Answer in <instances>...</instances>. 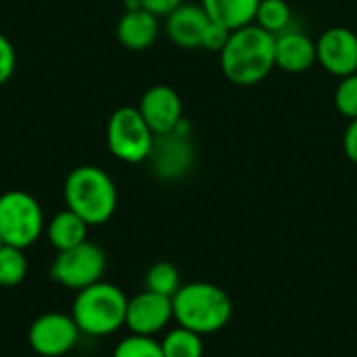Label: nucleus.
<instances>
[{
    "label": "nucleus",
    "mask_w": 357,
    "mask_h": 357,
    "mask_svg": "<svg viewBox=\"0 0 357 357\" xmlns=\"http://www.w3.org/2000/svg\"><path fill=\"white\" fill-rule=\"evenodd\" d=\"M276 36L251 23L230 31L226 46L220 52L224 77L241 88L261 84L276 67Z\"/></svg>",
    "instance_id": "f257e3e1"
},
{
    "label": "nucleus",
    "mask_w": 357,
    "mask_h": 357,
    "mask_svg": "<svg viewBox=\"0 0 357 357\" xmlns=\"http://www.w3.org/2000/svg\"><path fill=\"white\" fill-rule=\"evenodd\" d=\"M174 320L197 335L220 333L232 318L230 295L211 282H190L182 284L172 297Z\"/></svg>",
    "instance_id": "f03ea898"
},
{
    "label": "nucleus",
    "mask_w": 357,
    "mask_h": 357,
    "mask_svg": "<svg viewBox=\"0 0 357 357\" xmlns=\"http://www.w3.org/2000/svg\"><path fill=\"white\" fill-rule=\"evenodd\" d=\"M67 209L77 213L88 226L107 224L117 209V188L113 178L96 165L75 167L63 186Z\"/></svg>",
    "instance_id": "7ed1b4c3"
},
{
    "label": "nucleus",
    "mask_w": 357,
    "mask_h": 357,
    "mask_svg": "<svg viewBox=\"0 0 357 357\" xmlns=\"http://www.w3.org/2000/svg\"><path fill=\"white\" fill-rule=\"evenodd\" d=\"M128 297L126 293L105 280H98L82 291H77L71 318L75 320L82 335L107 337L126 326Z\"/></svg>",
    "instance_id": "20e7f679"
},
{
    "label": "nucleus",
    "mask_w": 357,
    "mask_h": 357,
    "mask_svg": "<svg viewBox=\"0 0 357 357\" xmlns=\"http://www.w3.org/2000/svg\"><path fill=\"white\" fill-rule=\"evenodd\" d=\"M155 138L138 107H119L107 121V149L123 163L149 161Z\"/></svg>",
    "instance_id": "39448f33"
},
{
    "label": "nucleus",
    "mask_w": 357,
    "mask_h": 357,
    "mask_svg": "<svg viewBox=\"0 0 357 357\" xmlns=\"http://www.w3.org/2000/svg\"><path fill=\"white\" fill-rule=\"evenodd\" d=\"M44 230V213L36 197L25 190H6L0 195V241L4 245L27 249Z\"/></svg>",
    "instance_id": "423d86ee"
},
{
    "label": "nucleus",
    "mask_w": 357,
    "mask_h": 357,
    "mask_svg": "<svg viewBox=\"0 0 357 357\" xmlns=\"http://www.w3.org/2000/svg\"><path fill=\"white\" fill-rule=\"evenodd\" d=\"M107 270V257L105 251L90 243L84 241L77 247H71L67 251H59L56 259L52 261L50 276L59 284L82 291L98 280H102V274Z\"/></svg>",
    "instance_id": "0eeeda50"
},
{
    "label": "nucleus",
    "mask_w": 357,
    "mask_h": 357,
    "mask_svg": "<svg viewBox=\"0 0 357 357\" xmlns=\"http://www.w3.org/2000/svg\"><path fill=\"white\" fill-rule=\"evenodd\" d=\"M79 339V328L71 316L48 312L36 318L29 326V347L42 357H61L69 354Z\"/></svg>",
    "instance_id": "6e6552de"
},
{
    "label": "nucleus",
    "mask_w": 357,
    "mask_h": 357,
    "mask_svg": "<svg viewBox=\"0 0 357 357\" xmlns=\"http://www.w3.org/2000/svg\"><path fill=\"white\" fill-rule=\"evenodd\" d=\"M318 65L335 77H347L357 71V33L349 27L335 25L316 40Z\"/></svg>",
    "instance_id": "1a4fd4ad"
},
{
    "label": "nucleus",
    "mask_w": 357,
    "mask_h": 357,
    "mask_svg": "<svg viewBox=\"0 0 357 357\" xmlns=\"http://www.w3.org/2000/svg\"><path fill=\"white\" fill-rule=\"evenodd\" d=\"M192 134L172 132L155 138L153 153L149 157L153 172L161 180H180L195 165V146L190 140Z\"/></svg>",
    "instance_id": "9d476101"
},
{
    "label": "nucleus",
    "mask_w": 357,
    "mask_h": 357,
    "mask_svg": "<svg viewBox=\"0 0 357 357\" xmlns=\"http://www.w3.org/2000/svg\"><path fill=\"white\" fill-rule=\"evenodd\" d=\"M140 115L149 123L155 136H165L172 134L178 123L184 119V107L180 94L167 86V84H155L151 86L138 105Z\"/></svg>",
    "instance_id": "9b49d317"
},
{
    "label": "nucleus",
    "mask_w": 357,
    "mask_h": 357,
    "mask_svg": "<svg viewBox=\"0 0 357 357\" xmlns=\"http://www.w3.org/2000/svg\"><path fill=\"white\" fill-rule=\"evenodd\" d=\"M174 320V303L169 297L144 291L128 299L126 326L132 335L153 337Z\"/></svg>",
    "instance_id": "f8f14e48"
},
{
    "label": "nucleus",
    "mask_w": 357,
    "mask_h": 357,
    "mask_svg": "<svg viewBox=\"0 0 357 357\" xmlns=\"http://www.w3.org/2000/svg\"><path fill=\"white\" fill-rule=\"evenodd\" d=\"M209 23L211 19L201 4L184 2L165 17V33L178 48L199 50L203 48V38Z\"/></svg>",
    "instance_id": "ddd939ff"
},
{
    "label": "nucleus",
    "mask_w": 357,
    "mask_h": 357,
    "mask_svg": "<svg viewBox=\"0 0 357 357\" xmlns=\"http://www.w3.org/2000/svg\"><path fill=\"white\" fill-rule=\"evenodd\" d=\"M274 56H276V69L291 73V75L305 73L318 63L316 40H312L301 29L291 27V29L276 36Z\"/></svg>",
    "instance_id": "4468645a"
},
{
    "label": "nucleus",
    "mask_w": 357,
    "mask_h": 357,
    "mask_svg": "<svg viewBox=\"0 0 357 357\" xmlns=\"http://www.w3.org/2000/svg\"><path fill=\"white\" fill-rule=\"evenodd\" d=\"M159 33H161L159 17L142 6L126 8L115 27V36H117L119 44L134 52L151 48L157 42Z\"/></svg>",
    "instance_id": "2eb2a0df"
},
{
    "label": "nucleus",
    "mask_w": 357,
    "mask_h": 357,
    "mask_svg": "<svg viewBox=\"0 0 357 357\" xmlns=\"http://www.w3.org/2000/svg\"><path fill=\"white\" fill-rule=\"evenodd\" d=\"M259 2L261 0H201V6L211 21L234 31L255 21Z\"/></svg>",
    "instance_id": "dca6fc26"
},
{
    "label": "nucleus",
    "mask_w": 357,
    "mask_h": 357,
    "mask_svg": "<svg viewBox=\"0 0 357 357\" xmlns=\"http://www.w3.org/2000/svg\"><path fill=\"white\" fill-rule=\"evenodd\" d=\"M86 236H88V224L71 209L59 211L48 222V241L56 251H67L71 247H77L84 241H88Z\"/></svg>",
    "instance_id": "f3484780"
},
{
    "label": "nucleus",
    "mask_w": 357,
    "mask_h": 357,
    "mask_svg": "<svg viewBox=\"0 0 357 357\" xmlns=\"http://www.w3.org/2000/svg\"><path fill=\"white\" fill-rule=\"evenodd\" d=\"M253 23L268 33L278 36L293 27V8L287 0H261Z\"/></svg>",
    "instance_id": "a211bd4d"
},
{
    "label": "nucleus",
    "mask_w": 357,
    "mask_h": 357,
    "mask_svg": "<svg viewBox=\"0 0 357 357\" xmlns=\"http://www.w3.org/2000/svg\"><path fill=\"white\" fill-rule=\"evenodd\" d=\"M161 349L165 357H203L205 354L203 337L184 326L169 331L161 341Z\"/></svg>",
    "instance_id": "6ab92c4d"
},
{
    "label": "nucleus",
    "mask_w": 357,
    "mask_h": 357,
    "mask_svg": "<svg viewBox=\"0 0 357 357\" xmlns=\"http://www.w3.org/2000/svg\"><path fill=\"white\" fill-rule=\"evenodd\" d=\"M144 287L151 293L163 295V297H174L182 282H180V272L174 264L169 261H157L149 268L146 276H144Z\"/></svg>",
    "instance_id": "aec40b11"
},
{
    "label": "nucleus",
    "mask_w": 357,
    "mask_h": 357,
    "mask_svg": "<svg viewBox=\"0 0 357 357\" xmlns=\"http://www.w3.org/2000/svg\"><path fill=\"white\" fill-rule=\"evenodd\" d=\"M27 276V259L23 249L0 245V287H17Z\"/></svg>",
    "instance_id": "412c9836"
},
{
    "label": "nucleus",
    "mask_w": 357,
    "mask_h": 357,
    "mask_svg": "<svg viewBox=\"0 0 357 357\" xmlns=\"http://www.w3.org/2000/svg\"><path fill=\"white\" fill-rule=\"evenodd\" d=\"M113 357H165L161 349V341L142 335H130L117 343Z\"/></svg>",
    "instance_id": "4be33fe9"
},
{
    "label": "nucleus",
    "mask_w": 357,
    "mask_h": 357,
    "mask_svg": "<svg viewBox=\"0 0 357 357\" xmlns=\"http://www.w3.org/2000/svg\"><path fill=\"white\" fill-rule=\"evenodd\" d=\"M333 102H335V109L343 117H347L349 121L357 119V71L339 79Z\"/></svg>",
    "instance_id": "5701e85b"
},
{
    "label": "nucleus",
    "mask_w": 357,
    "mask_h": 357,
    "mask_svg": "<svg viewBox=\"0 0 357 357\" xmlns=\"http://www.w3.org/2000/svg\"><path fill=\"white\" fill-rule=\"evenodd\" d=\"M17 67V54H15V46L10 44V40L0 33V86L6 84Z\"/></svg>",
    "instance_id": "b1692460"
},
{
    "label": "nucleus",
    "mask_w": 357,
    "mask_h": 357,
    "mask_svg": "<svg viewBox=\"0 0 357 357\" xmlns=\"http://www.w3.org/2000/svg\"><path fill=\"white\" fill-rule=\"evenodd\" d=\"M230 38V29H226L224 25L211 21L207 25V31H205V38H203V50H209V52H222V48L226 46Z\"/></svg>",
    "instance_id": "393cba45"
},
{
    "label": "nucleus",
    "mask_w": 357,
    "mask_h": 357,
    "mask_svg": "<svg viewBox=\"0 0 357 357\" xmlns=\"http://www.w3.org/2000/svg\"><path fill=\"white\" fill-rule=\"evenodd\" d=\"M180 4H184V0H140V6L151 10L157 17H167Z\"/></svg>",
    "instance_id": "a878e982"
},
{
    "label": "nucleus",
    "mask_w": 357,
    "mask_h": 357,
    "mask_svg": "<svg viewBox=\"0 0 357 357\" xmlns=\"http://www.w3.org/2000/svg\"><path fill=\"white\" fill-rule=\"evenodd\" d=\"M343 151L347 159L357 165V119H351L343 134Z\"/></svg>",
    "instance_id": "bb28decb"
}]
</instances>
